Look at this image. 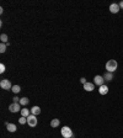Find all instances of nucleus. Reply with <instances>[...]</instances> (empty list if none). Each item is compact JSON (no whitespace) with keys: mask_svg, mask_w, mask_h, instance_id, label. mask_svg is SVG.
I'll return each instance as SVG.
<instances>
[{"mask_svg":"<svg viewBox=\"0 0 123 138\" xmlns=\"http://www.w3.org/2000/svg\"><path fill=\"white\" fill-rule=\"evenodd\" d=\"M118 68V63L115 59H110V61L106 63V72H110V73H113L116 72Z\"/></svg>","mask_w":123,"mask_h":138,"instance_id":"1","label":"nucleus"},{"mask_svg":"<svg viewBox=\"0 0 123 138\" xmlns=\"http://www.w3.org/2000/svg\"><path fill=\"white\" fill-rule=\"evenodd\" d=\"M61 136L63 138H72L73 137V131H72V128L65 126V127L61 128Z\"/></svg>","mask_w":123,"mask_h":138,"instance_id":"2","label":"nucleus"},{"mask_svg":"<svg viewBox=\"0 0 123 138\" xmlns=\"http://www.w3.org/2000/svg\"><path fill=\"white\" fill-rule=\"evenodd\" d=\"M0 88L4 89V90H11L12 89V85H11V82L9 79H3L0 82Z\"/></svg>","mask_w":123,"mask_h":138,"instance_id":"3","label":"nucleus"},{"mask_svg":"<svg viewBox=\"0 0 123 138\" xmlns=\"http://www.w3.org/2000/svg\"><path fill=\"white\" fill-rule=\"evenodd\" d=\"M37 116H34V115H30V116L27 117V125L30 126V127H36L37 126Z\"/></svg>","mask_w":123,"mask_h":138,"instance_id":"4","label":"nucleus"},{"mask_svg":"<svg viewBox=\"0 0 123 138\" xmlns=\"http://www.w3.org/2000/svg\"><path fill=\"white\" fill-rule=\"evenodd\" d=\"M21 105L20 104H17V102H12L11 105H9V111L10 112H19V111H21Z\"/></svg>","mask_w":123,"mask_h":138,"instance_id":"5","label":"nucleus"},{"mask_svg":"<svg viewBox=\"0 0 123 138\" xmlns=\"http://www.w3.org/2000/svg\"><path fill=\"white\" fill-rule=\"evenodd\" d=\"M94 84H96L97 86H101V85H103L105 84V79L102 75H96L94 78Z\"/></svg>","mask_w":123,"mask_h":138,"instance_id":"6","label":"nucleus"},{"mask_svg":"<svg viewBox=\"0 0 123 138\" xmlns=\"http://www.w3.org/2000/svg\"><path fill=\"white\" fill-rule=\"evenodd\" d=\"M119 10H121V7H119V5L116 4V3H113V4L110 5V11H111L112 14H118Z\"/></svg>","mask_w":123,"mask_h":138,"instance_id":"7","label":"nucleus"},{"mask_svg":"<svg viewBox=\"0 0 123 138\" xmlns=\"http://www.w3.org/2000/svg\"><path fill=\"white\" fill-rule=\"evenodd\" d=\"M84 89H85V91H92L94 89H95V84L94 83H85L84 84Z\"/></svg>","mask_w":123,"mask_h":138,"instance_id":"8","label":"nucleus"},{"mask_svg":"<svg viewBox=\"0 0 123 138\" xmlns=\"http://www.w3.org/2000/svg\"><path fill=\"white\" fill-rule=\"evenodd\" d=\"M6 129L9 132H16L17 127H16V125H14V123H6Z\"/></svg>","mask_w":123,"mask_h":138,"instance_id":"9","label":"nucleus"},{"mask_svg":"<svg viewBox=\"0 0 123 138\" xmlns=\"http://www.w3.org/2000/svg\"><path fill=\"white\" fill-rule=\"evenodd\" d=\"M99 93H100L101 95H106L107 93H108V86L105 85V84H103V85H101L100 89H99Z\"/></svg>","mask_w":123,"mask_h":138,"instance_id":"10","label":"nucleus"},{"mask_svg":"<svg viewBox=\"0 0 123 138\" xmlns=\"http://www.w3.org/2000/svg\"><path fill=\"white\" fill-rule=\"evenodd\" d=\"M31 113L34 115V116L39 115V113H41V107H39V106H33V107L31 109Z\"/></svg>","mask_w":123,"mask_h":138,"instance_id":"11","label":"nucleus"},{"mask_svg":"<svg viewBox=\"0 0 123 138\" xmlns=\"http://www.w3.org/2000/svg\"><path fill=\"white\" fill-rule=\"evenodd\" d=\"M103 79H105L106 82H111L112 79H113V73L106 72V73H105V75H103Z\"/></svg>","mask_w":123,"mask_h":138,"instance_id":"12","label":"nucleus"},{"mask_svg":"<svg viewBox=\"0 0 123 138\" xmlns=\"http://www.w3.org/2000/svg\"><path fill=\"white\" fill-rule=\"evenodd\" d=\"M59 125H60V121H59L58 118H53V120L50 121V126H52V127H53V128L58 127Z\"/></svg>","mask_w":123,"mask_h":138,"instance_id":"13","label":"nucleus"},{"mask_svg":"<svg viewBox=\"0 0 123 138\" xmlns=\"http://www.w3.org/2000/svg\"><path fill=\"white\" fill-rule=\"evenodd\" d=\"M20 112H21V116L23 117H28L31 115V110H28V109H22Z\"/></svg>","mask_w":123,"mask_h":138,"instance_id":"14","label":"nucleus"},{"mask_svg":"<svg viewBox=\"0 0 123 138\" xmlns=\"http://www.w3.org/2000/svg\"><path fill=\"white\" fill-rule=\"evenodd\" d=\"M0 39H1V43H9L7 42V35H5V33H1L0 35Z\"/></svg>","mask_w":123,"mask_h":138,"instance_id":"15","label":"nucleus"},{"mask_svg":"<svg viewBox=\"0 0 123 138\" xmlns=\"http://www.w3.org/2000/svg\"><path fill=\"white\" fill-rule=\"evenodd\" d=\"M28 101H30V100H28L27 98H21V99H20V102H19V104H20L21 106H26V105L28 104Z\"/></svg>","mask_w":123,"mask_h":138,"instance_id":"16","label":"nucleus"},{"mask_svg":"<svg viewBox=\"0 0 123 138\" xmlns=\"http://www.w3.org/2000/svg\"><path fill=\"white\" fill-rule=\"evenodd\" d=\"M12 93H15V94H19L20 91H21V88H20V85H12Z\"/></svg>","mask_w":123,"mask_h":138,"instance_id":"17","label":"nucleus"},{"mask_svg":"<svg viewBox=\"0 0 123 138\" xmlns=\"http://www.w3.org/2000/svg\"><path fill=\"white\" fill-rule=\"evenodd\" d=\"M6 48H7V44L6 43H0V52H1V53H5Z\"/></svg>","mask_w":123,"mask_h":138,"instance_id":"18","label":"nucleus"},{"mask_svg":"<svg viewBox=\"0 0 123 138\" xmlns=\"http://www.w3.org/2000/svg\"><path fill=\"white\" fill-rule=\"evenodd\" d=\"M19 123H20V125H25V123H27V117L21 116L20 118H19Z\"/></svg>","mask_w":123,"mask_h":138,"instance_id":"19","label":"nucleus"},{"mask_svg":"<svg viewBox=\"0 0 123 138\" xmlns=\"http://www.w3.org/2000/svg\"><path fill=\"white\" fill-rule=\"evenodd\" d=\"M4 72H5V66L1 63V64H0V73H4Z\"/></svg>","mask_w":123,"mask_h":138,"instance_id":"20","label":"nucleus"},{"mask_svg":"<svg viewBox=\"0 0 123 138\" xmlns=\"http://www.w3.org/2000/svg\"><path fill=\"white\" fill-rule=\"evenodd\" d=\"M14 102H17V104H19V102H20V99H19L17 96H15V98H14Z\"/></svg>","mask_w":123,"mask_h":138,"instance_id":"21","label":"nucleus"},{"mask_svg":"<svg viewBox=\"0 0 123 138\" xmlns=\"http://www.w3.org/2000/svg\"><path fill=\"white\" fill-rule=\"evenodd\" d=\"M80 82H81V83H83V84L87 83V82H86V80H85V78H81V79H80Z\"/></svg>","mask_w":123,"mask_h":138,"instance_id":"22","label":"nucleus"},{"mask_svg":"<svg viewBox=\"0 0 123 138\" xmlns=\"http://www.w3.org/2000/svg\"><path fill=\"white\" fill-rule=\"evenodd\" d=\"M118 5H119V7H121V10H123V1H121Z\"/></svg>","mask_w":123,"mask_h":138,"instance_id":"23","label":"nucleus"},{"mask_svg":"<svg viewBox=\"0 0 123 138\" xmlns=\"http://www.w3.org/2000/svg\"><path fill=\"white\" fill-rule=\"evenodd\" d=\"M72 138H73V137H72Z\"/></svg>","mask_w":123,"mask_h":138,"instance_id":"24","label":"nucleus"}]
</instances>
